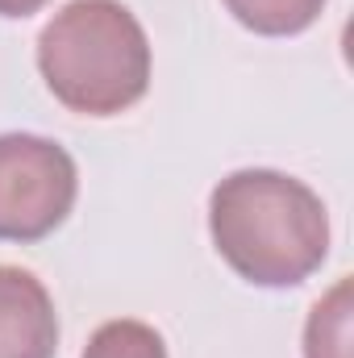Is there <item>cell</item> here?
Instances as JSON below:
<instances>
[{
	"label": "cell",
	"instance_id": "obj_3",
	"mask_svg": "<svg viewBox=\"0 0 354 358\" xmlns=\"http://www.w3.org/2000/svg\"><path fill=\"white\" fill-rule=\"evenodd\" d=\"M80 196L76 159L38 134H0V242H42Z\"/></svg>",
	"mask_w": 354,
	"mask_h": 358
},
{
	"label": "cell",
	"instance_id": "obj_2",
	"mask_svg": "<svg viewBox=\"0 0 354 358\" xmlns=\"http://www.w3.org/2000/svg\"><path fill=\"white\" fill-rule=\"evenodd\" d=\"M50 96L84 117H117L150 88V42L121 0H71L38 34Z\"/></svg>",
	"mask_w": 354,
	"mask_h": 358
},
{
	"label": "cell",
	"instance_id": "obj_5",
	"mask_svg": "<svg viewBox=\"0 0 354 358\" xmlns=\"http://www.w3.org/2000/svg\"><path fill=\"white\" fill-rule=\"evenodd\" d=\"M304 358H351V279L321 296L304 325Z\"/></svg>",
	"mask_w": 354,
	"mask_h": 358
},
{
	"label": "cell",
	"instance_id": "obj_4",
	"mask_svg": "<svg viewBox=\"0 0 354 358\" xmlns=\"http://www.w3.org/2000/svg\"><path fill=\"white\" fill-rule=\"evenodd\" d=\"M59 317L34 271L0 263V358H55Z\"/></svg>",
	"mask_w": 354,
	"mask_h": 358
},
{
	"label": "cell",
	"instance_id": "obj_7",
	"mask_svg": "<svg viewBox=\"0 0 354 358\" xmlns=\"http://www.w3.org/2000/svg\"><path fill=\"white\" fill-rule=\"evenodd\" d=\"M80 358H167V342L159 338L155 325L134 321V317H117L92 334Z\"/></svg>",
	"mask_w": 354,
	"mask_h": 358
},
{
	"label": "cell",
	"instance_id": "obj_8",
	"mask_svg": "<svg viewBox=\"0 0 354 358\" xmlns=\"http://www.w3.org/2000/svg\"><path fill=\"white\" fill-rule=\"evenodd\" d=\"M50 0H0V17H29Z\"/></svg>",
	"mask_w": 354,
	"mask_h": 358
},
{
	"label": "cell",
	"instance_id": "obj_6",
	"mask_svg": "<svg viewBox=\"0 0 354 358\" xmlns=\"http://www.w3.org/2000/svg\"><path fill=\"white\" fill-rule=\"evenodd\" d=\"M225 8L234 13L238 25H246L250 34H263V38H292V34H304L325 0H225Z\"/></svg>",
	"mask_w": 354,
	"mask_h": 358
},
{
	"label": "cell",
	"instance_id": "obj_1",
	"mask_svg": "<svg viewBox=\"0 0 354 358\" xmlns=\"http://www.w3.org/2000/svg\"><path fill=\"white\" fill-rule=\"evenodd\" d=\"M217 255L255 287H296L330 255V213L321 196L283 171H234L208 196Z\"/></svg>",
	"mask_w": 354,
	"mask_h": 358
}]
</instances>
